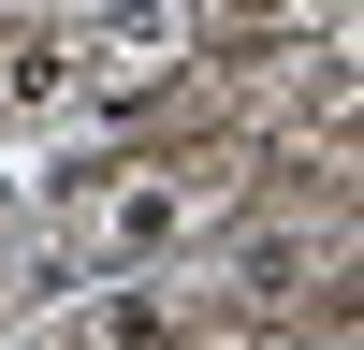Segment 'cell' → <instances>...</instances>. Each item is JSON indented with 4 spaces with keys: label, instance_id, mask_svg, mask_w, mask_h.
<instances>
[{
    "label": "cell",
    "instance_id": "6da1fadb",
    "mask_svg": "<svg viewBox=\"0 0 364 350\" xmlns=\"http://www.w3.org/2000/svg\"><path fill=\"white\" fill-rule=\"evenodd\" d=\"M190 219H204V190H190V175H132V190L102 204V248H117V262H161Z\"/></svg>",
    "mask_w": 364,
    "mask_h": 350
},
{
    "label": "cell",
    "instance_id": "7a4b0ae2",
    "mask_svg": "<svg viewBox=\"0 0 364 350\" xmlns=\"http://www.w3.org/2000/svg\"><path fill=\"white\" fill-rule=\"evenodd\" d=\"M175 44H190V15H175V0H117V15H102V73H117V88H161Z\"/></svg>",
    "mask_w": 364,
    "mask_h": 350
},
{
    "label": "cell",
    "instance_id": "3957f363",
    "mask_svg": "<svg viewBox=\"0 0 364 350\" xmlns=\"http://www.w3.org/2000/svg\"><path fill=\"white\" fill-rule=\"evenodd\" d=\"M58 88H73V44L58 29H15L0 44V102H58Z\"/></svg>",
    "mask_w": 364,
    "mask_h": 350
},
{
    "label": "cell",
    "instance_id": "277c9868",
    "mask_svg": "<svg viewBox=\"0 0 364 350\" xmlns=\"http://www.w3.org/2000/svg\"><path fill=\"white\" fill-rule=\"evenodd\" d=\"M306 233H248V262H233V292H248V307H277V292H306Z\"/></svg>",
    "mask_w": 364,
    "mask_h": 350
}]
</instances>
